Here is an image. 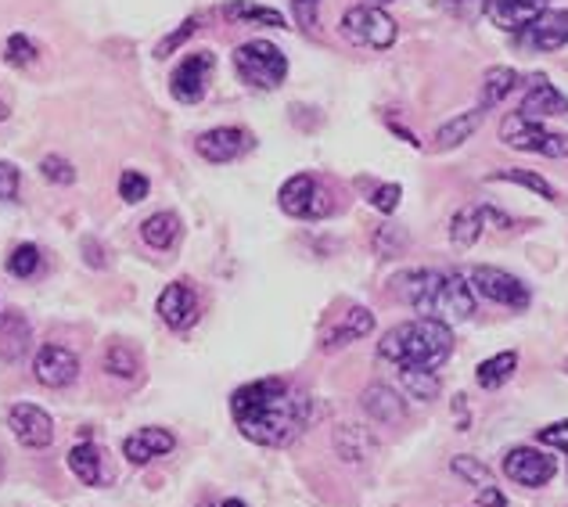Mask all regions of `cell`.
Segmentation results:
<instances>
[{
	"label": "cell",
	"instance_id": "cell-30",
	"mask_svg": "<svg viewBox=\"0 0 568 507\" xmlns=\"http://www.w3.org/2000/svg\"><path fill=\"white\" fill-rule=\"evenodd\" d=\"M515 367H518V353H497V356H489V361L478 364L475 371V382L483 385V389H500V385L511 382L515 375Z\"/></svg>",
	"mask_w": 568,
	"mask_h": 507
},
{
	"label": "cell",
	"instance_id": "cell-14",
	"mask_svg": "<svg viewBox=\"0 0 568 507\" xmlns=\"http://www.w3.org/2000/svg\"><path fill=\"white\" fill-rule=\"evenodd\" d=\"M33 375L40 385H48V389H65V385L80 378V356L65 346H58V342H48V346L37 349Z\"/></svg>",
	"mask_w": 568,
	"mask_h": 507
},
{
	"label": "cell",
	"instance_id": "cell-34",
	"mask_svg": "<svg viewBox=\"0 0 568 507\" xmlns=\"http://www.w3.org/2000/svg\"><path fill=\"white\" fill-rule=\"evenodd\" d=\"M40 58V48H37V40L33 37H26V33H11L8 43H4V62L11 69H29Z\"/></svg>",
	"mask_w": 568,
	"mask_h": 507
},
{
	"label": "cell",
	"instance_id": "cell-19",
	"mask_svg": "<svg viewBox=\"0 0 568 507\" xmlns=\"http://www.w3.org/2000/svg\"><path fill=\"white\" fill-rule=\"evenodd\" d=\"M544 8L547 0H486V14L493 26L507 29V33H521Z\"/></svg>",
	"mask_w": 568,
	"mask_h": 507
},
{
	"label": "cell",
	"instance_id": "cell-17",
	"mask_svg": "<svg viewBox=\"0 0 568 507\" xmlns=\"http://www.w3.org/2000/svg\"><path fill=\"white\" fill-rule=\"evenodd\" d=\"M521 119H532V123H544L550 115H568V98L558 91L555 83H547V77H532L529 80V94L521 98Z\"/></svg>",
	"mask_w": 568,
	"mask_h": 507
},
{
	"label": "cell",
	"instance_id": "cell-32",
	"mask_svg": "<svg viewBox=\"0 0 568 507\" xmlns=\"http://www.w3.org/2000/svg\"><path fill=\"white\" fill-rule=\"evenodd\" d=\"M40 271H43V252H40L37 242H22V245L11 249V256H8V274L11 277L29 281V277H37Z\"/></svg>",
	"mask_w": 568,
	"mask_h": 507
},
{
	"label": "cell",
	"instance_id": "cell-2",
	"mask_svg": "<svg viewBox=\"0 0 568 507\" xmlns=\"http://www.w3.org/2000/svg\"><path fill=\"white\" fill-rule=\"evenodd\" d=\"M393 288L422 317H436L443 324L471 321L475 313V292L468 277L457 271H403Z\"/></svg>",
	"mask_w": 568,
	"mask_h": 507
},
{
	"label": "cell",
	"instance_id": "cell-10",
	"mask_svg": "<svg viewBox=\"0 0 568 507\" xmlns=\"http://www.w3.org/2000/svg\"><path fill=\"white\" fill-rule=\"evenodd\" d=\"M252 148H256V138L245 126H213L199 133V141H194V152L205 162H213V166H227V162L245 159Z\"/></svg>",
	"mask_w": 568,
	"mask_h": 507
},
{
	"label": "cell",
	"instance_id": "cell-33",
	"mask_svg": "<svg viewBox=\"0 0 568 507\" xmlns=\"http://www.w3.org/2000/svg\"><path fill=\"white\" fill-rule=\"evenodd\" d=\"M104 371L115 378H138L141 375V356L133 353L130 346H123V342H115V346L104 349Z\"/></svg>",
	"mask_w": 568,
	"mask_h": 507
},
{
	"label": "cell",
	"instance_id": "cell-47",
	"mask_svg": "<svg viewBox=\"0 0 568 507\" xmlns=\"http://www.w3.org/2000/svg\"><path fill=\"white\" fill-rule=\"evenodd\" d=\"M220 507H248V504H245V500H237V497H227Z\"/></svg>",
	"mask_w": 568,
	"mask_h": 507
},
{
	"label": "cell",
	"instance_id": "cell-50",
	"mask_svg": "<svg viewBox=\"0 0 568 507\" xmlns=\"http://www.w3.org/2000/svg\"><path fill=\"white\" fill-rule=\"evenodd\" d=\"M199 507H213V500H199Z\"/></svg>",
	"mask_w": 568,
	"mask_h": 507
},
{
	"label": "cell",
	"instance_id": "cell-42",
	"mask_svg": "<svg viewBox=\"0 0 568 507\" xmlns=\"http://www.w3.org/2000/svg\"><path fill=\"white\" fill-rule=\"evenodd\" d=\"M399 199H403V187L399 184H378L375 191H371V205L378 209L382 216H393L396 209H399Z\"/></svg>",
	"mask_w": 568,
	"mask_h": 507
},
{
	"label": "cell",
	"instance_id": "cell-51",
	"mask_svg": "<svg viewBox=\"0 0 568 507\" xmlns=\"http://www.w3.org/2000/svg\"><path fill=\"white\" fill-rule=\"evenodd\" d=\"M565 375H568V361H565Z\"/></svg>",
	"mask_w": 568,
	"mask_h": 507
},
{
	"label": "cell",
	"instance_id": "cell-13",
	"mask_svg": "<svg viewBox=\"0 0 568 507\" xmlns=\"http://www.w3.org/2000/svg\"><path fill=\"white\" fill-rule=\"evenodd\" d=\"M518 48L526 51H558L568 43V8H544L536 19L521 29V33H515Z\"/></svg>",
	"mask_w": 568,
	"mask_h": 507
},
{
	"label": "cell",
	"instance_id": "cell-5",
	"mask_svg": "<svg viewBox=\"0 0 568 507\" xmlns=\"http://www.w3.org/2000/svg\"><path fill=\"white\" fill-rule=\"evenodd\" d=\"M342 37H346L349 43H356V48H367V51H388L399 37L396 29V19L393 14H385L378 4H356L349 8L346 14H342Z\"/></svg>",
	"mask_w": 568,
	"mask_h": 507
},
{
	"label": "cell",
	"instance_id": "cell-7",
	"mask_svg": "<svg viewBox=\"0 0 568 507\" xmlns=\"http://www.w3.org/2000/svg\"><path fill=\"white\" fill-rule=\"evenodd\" d=\"M500 141L507 148H515V152H532L544 159H568V133H550V130H544V123L521 119L518 112L504 119Z\"/></svg>",
	"mask_w": 568,
	"mask_h": 507
},
{
	"label": "cell",
	"instance_id": "cell-39",
	"mask_svg": "<svg viewBox=\"0 0 568 507\" xmlns=\"http://www.w3.org/2000/svg\"><path fill=\"white\" fill-rule=\"evenodd\" d=\"M450 468H454L465 483H471V486H493V471H489L478 457L457 454V457L450 460Z\"/></svg>",
	"mask_w": 568,
	"mask_h": 507
},
{
	"label": "cell",
	"instance_id": "cell-29",
	"mask_svg": "<svg viewBox=\"0 0 568 507\" xmlns=\"http://www.w3.org/2000/svg\"><path fill=\"white\" fill-rule=\"evenodd\" d=\"M335 450L342 460H349V465H356V460H367L371 450H375V439L367 436L364 428L356 425H338L335 428Z\"/></svg>",
	"mask_w": 568,
	"mask_h": 507
},
{
	"label": "cell",
	"instance_id": "cell-35",
	"mask_svg": "<svg viewBox=\"0 0 568 507\" xmlns=\"http://www.w3.org/2000/svg\"><path fill=\"white\" fill-rule=\"evenodd\" d=\"M40 176L48 184H54V187H72L77 184V166H72L69 159H62V155H43L40 159Z\"/></svg>",
	"mask_w": 568,
	"mask_h": 507
},
{
	"label": "cell",
	"instance_id": "cell-36",
	"mask_svg": "<svg viewBox=\"0 0 568 507\" xmlns=\"http://www.w3.org/2000/svg\"><path fill=\"white\" fill-rule=\"evenodd\" d=\"M371 242H375V252L378 256H385V260H393V256H399L403 249H407V231L403 227H396V223H382V227L375 231V237H371Z\"/></svg>",
	"mask_w": 568,
	"mask_h": 507
},
{
	"label": "cell",
	"instance_id": "cell-41",
	"mask_svg": "<svg viewBox=\"0 0 568 507\" xmlns=\"http://www.w3.org/2000/svg\"><path fill=\"white\" fill-rule=\"evenodd\" d=\"M292 4V19L303 33H313L321 22V0H288Z\"/></svg>",
	"mask_w": 568,
	"mask_h": 507
},
{
	"label": "cell",
	"instance_id": "cell-31",
	"mask_svg": "<svg viewBox=\"0 0 568 507\" xmlns=\"http://www.w3.org/2000/svg\"><path fill=\"white\" fill-rule=\"evenodd\" d=\"M489 181L493 184H518V187H526V191H532V195H540L544 202H558V191L550 187L540 173H532V170H518V166H511V170H497V173H489Z\"/></svg>",
	"mask_w": 568,
	"mask_h": 507
},
{
	"label": "cell",
	"instance_id": "cell-22",
	"mask_svg": "<svg viewBox=\"0 0 568 507\" xmlns=\"http://www.w3.org/2000/svg\"><path fill=\"white\" fill-rule=\"evenodd\" d=\"M486 112L478 109H468V112H457L454 119H446V123L436 130V152H454V148H460L465 141H471V133L483 126Z\"/></svg>",
	"mask_w": 568,
	"mask_h": 507
},
{
	"label": "cell",
	"instance_id": "cell-23",
	"mask_svg": "<svg viewBox=\"0 0 568 507\" xmlns=\"http://www.w3.org/2000/svg\"><path fill=\"white\" fill-rule=\"evenodd\" d=\"M223 19L237 26H266V29H284V14L277 8L252 4V0H227L223 4Z\"/></svg>",
	"mask_w": 568,
	"mask_h": 507
},
{
	"label": "cell",
	"instance_id": "cell-9",
	"mask_svg": "<svg viewBox=\"0 0 568 507\" xmlns=\"http://www.w3.org/2000/svg\"><path fill=\"white\" fill-rule=\"evenodd\" d=\"M216 72V54L213 51H191L184 54L176 69L170 72V94L181 104H199L209 94Z\"/></svg>",
	"mask_w": 568,
	"mask_h": 507
},
{
	"label": "cell",
	"instance_id": "cell-18",
	"mask_svg": "<svg viewBox=\"0 0 568 507\" xmlns=\"http://www.w3.org/2000/svg\"><path fill=\"white\" fill-rule=\"evenodd\" d=\"M361 407L371 422H378V425H399L403 417H407V404H403L399 393L385 382L367 385L364 396H361Z\"/></svg>",
	"mask_w": 568,
	"mask_h": 507
},
{
	"label": "cell",
	"instance_id": "cell-26",
	"mask_svg": "<svg viewBox=\"0 0 568 507\" xmlns=\"http://www.w3.org/2000/svg\"><path fill=\"white\" fill-rule=\"evenodd\" d=\"M141 237H144V245H152L159 252L173 249L176 237H181V216L170 213V209H162V213H152V216L141 223Z\"/></svg>",
	"mask_w": 568,
	"mask_h": 507
},
{
	"label": "cell",
	"instance_id": "cell-20",
	"mask_svg": "<svg viewBox=\"0 0 568 507\" xmlns=\"http://www.w3.org/2000/svg\"><path fill=\"white\" fill-rule=\"evenodd\" d=\"M65 460H69V471L77 475L83 486H104V483H112V471L104 468L101 446H94L91 439H83V443L72 446Z\"/></svg>",
	"mask_w": 568,
	"mask_h": 507
},
{
	"label": "cell",
	"instance_id": "cell-46",
	"mask_svg": "<svg viewBox=\"0 0 568 507\" xmlns=\"http://www.w3.org/2000/svg\"><path fill=\"white\" fill-rule=\"evenodd\" d=\"M478 507H507V497L497 486H483L478 489Z\"/></svg>",
	"mask_w": 568,
	"mask_h": 507
},
{
	"label": "cell",
	"instance_id": "cell-6",
	"mask_svg": "<svg viewBox=\"0 0 568 507\" xmlns=\"http://www.w3.org/2000/svg\"><path fill=\"white\" fill-rule=\"evenodd\" d=\"M277 205H281V213L292 220H324V216H332V209H335L327 187L313 173L288 176L277 191Z\"/></svg>",
	"mask_w": 568,
	"mask_h": 507
},
{
	"label": "cell",
	"instance_id": "cell-28",
	"mask_svg": "<svg viewBox=\"0 0 568 507\" xmlns=\"http://www.w3.org/2000/svg\"><path fill=\"white\" fill-rule=\"evenodd\" d=\"M399 389L410 399H422V404H432L439 396V375L428 367H399Z\"/></svg>",
	"mask_w": 568,
	"mask_h": 507
},
{
	"label": "cell",
	"instance_id": "cell-8",
	"mask_svg": "<svg viewBox=\"0 0 568 507\" xmlns=\"http://www.w3.org/2000/svg\"><path fill=\"white\" fill-rule=\"evenodd\" d=\"M465 277H468L471 292L483 295V300H489V303H500V306H511V310H526L532 303L529 285H521L515 274L500 271V266L478 263V266H471Z\"/></svg>",
	"mask_w": 568,
	"mask_h": 507
},
{
	"label": "cell",
	"instance_id": "cell-16",
	"mask_svg": "<svg viewBox=\"0 0 568 507\" xmlns=\"http://www.w3.org/2000/svg\"><path fill=\"white\" fill-rule=\"evenodd\" d=\"M173 450H176V436L170 428H159V425L141 428L123 439V457L130 465H152L155 457H166Z\"/></svg>",
	"mask_w": 568,
	"mask_h": 507
},
{
	"label": "cell",
	"instance_id": "cell-37",
	"mask_svg": "<svg viewBox=\"0 0 568 507\" xmlns=\"http://www.w3.org/2000/svg\"><path fill=\"white\" fill-rule=\"evenodd\" d=\"M199 29H202V19H199V14H191V19H184L181 26L173 29L170 37H162V40H159V48H155V58H170L173 51H181L184 43H187V40H191L194 33H199Z\"/></svg>",
	"mask_w": 568,
	"mask_h": 507
},
{
	"label": "cell",
	"instance_id": "cell-3",
	"mask_svg": "<svg viewBox=\"0 0 568 507\" xmlns=\"http://www.w3.org/2000/svg\"><path fill=\"white\" fill-rule=\"evenodd\" d=\"M454 353V327L436 317H414L396 327H388L385 338L378 342V356L396 367H428L436 371L439 364L450 361Z\"/></svg>",
	"mask_w": 568,
	"mask_h": 507
},
{
	"label": "cell",
	"instance_id": "cell-12",
	"mask_svg": "<svg viewBox=\"0 0 568 507\" xmlns=\"http://www.w3.org/2000/svg\"><path fill=\"white\" fill-rule=\"evenodd\" d=\"M8 428L26 450H48L54 443V417L37 404H14L8 410Z\"/></svg>",
	"mask_w": 568,
	"mask_h": 507
},
{
	"label": "cell",
	"instance_id": "cell-38",
	"mask_svg": "<svg viewBox=\"0 0 568 507\" xmlns=\"http://www.w3.org/2000/svg\"><path fill=\"white\" fill-rule=\"evenodd\" d=\"M148 191H152V181H148L141 170H123V173H119V199H123L126 205L144 202Z\"/></svg>",
	"mask_w": 568,
	"mask_h": 507
},
{
	"label": "cell",
	"instance_id": "cell-25",
	"mask_svg": "<svg viewBox=\"0 0 568 507\" xmlns=\"http://www.w3.org/2000/svg\"><path fill=\"white\" fill-rule=\"evenodd\" d=\"M518 87V72L511 65H493L486 69V77H483V91H478V109L489 112V109H497V104L511 94Z\"/></svg>",
	"mask_w": 568,
	"mask_h": 507
},
{
	"label": "cell",
	"instance_id": "cell-43",
	"mask_svg": "<svg viewBox=\"0 0 568 507\" xmlns=\"http://www.w3.org/2000/svg\"><path fill=\"white\" fill-rule=\"evenodd\" d=\"M536 439H540L544 446H550V450L568 454V422H555V425L540 428V432H536Z\"/></svg>",
	"mask_w": 568,
	"mask_h": 507
},
{
	"label": "cell",
	"instance_id": "cell-4",
	"mask_svg": "<svg viewBox=\"0 0 568 507\" xmlns=\"http://www.w3.org/2000/svg\"><path fill=\"white\" fill-rule=\"evenodd\" d=\"M234 72L245 87L277 91L284 77H288V58L271 40H245L234 48Z\"/></svg>",
	"mask_w": 568,
	"mask_h": 507
},
{
	"label": "cell",
	"instance_id": "cell-45",
	"mask_svg": "<svg viewBox=\"0 0 568 507\" xmlns=\"http://www.w3.org/2000/svg\"><path fill=\"white\" fill-rule=\"evenodd\" d=\"M446 8L457 11L460 19H478V14H486V0H446Z\"/></svg>",
	"mask_w": 568,
	"mask_h": 507
},
{
	"label": "cell",
	"instance_id": "cell-44",
	"mask_svg": "<svg viewBox=\"0 0 568 507\" xmlns=\"http://www.w3.org/2000/svg\"><path fill=\"white\" fill-rule=\"evenodd\" d=\"M80 249H83V260L91 263L94 271H104V266H109V260H104V249H101L98 237H83Z\"/></svg>",
	"mask_w": 568,
	"mask_h": 507
},
{
	"label": "cell",
	"instance_id": "cell-27",
	"mask_svg": "<svg viewBox=\"0 0 568 507\" xmlns=\"http://www.w3.org/2000/svg\"><path fill=\"white\" fill-rule=\"evenodd\" d=\"M29 346V321L22 313H4L0 317V361L14 364Z\"/></svg>",
	"mask_w": 568,
	"mask_h": 507
},
{
	"label": "cell",
	"instance_id": "cell-24",
	"mask_svg": "<svg viewBox=\"0 0 568 507\" xmlns=\"http://www.w3.org/2000/svg\"><path fill=\"white\" fill-rule=\"evenodd\" d=\"M486 227H489L486 205H465V209H457L454 220H450V242L457 249H471L478 237H483Z\"/></svg>",
	"mask_w": 568,
	"mask_h": 507
},
{
	"label": "cell",
	"instance_id": "cell-40",
	"mask_svg": "<svg viewBox=\"0 0 568 507\" xmlns=\"http://www.w3.org/2000/svg\"><path fill=\"white\" fill-rule=\"evenodd\" d=\"M19 191H22V170L14 162L0 159V205L19 202Z\"/></svg>",
	"mask_w": 568,
	"mask_h": 507
},
{
	"label": "cell",
	"instance_id": "cell-1",
	"mask_svg": "<svg viewBox=\"0 0 568 507\" xmlns=\"http://www.w3.org/2000/svg\"><path fill=\"white\" fill-rule=\"evenodd\" d=\"M231 414L248 443L281 450V446L295 443L306 432L313 417V399L292 389L284 378H260L234 389Z\"/></svg>",
	"mask_w": 568,
	"mask_h": 507
},
{
	"label": "cell",
	"instance_id": "cell-48",
	"mask_svg": "<svg viewBox=\"0 0 568 507\" xmlns=\"http://www.w3.org/2000/svg\"><path fill=\"white\" fill-rule=\"evenodd\" d=\"M11 115V109H8V101L4 98H0V123H4V119Z\"/></svg>",
	"mask_w": 568,
	"mask_h": 507
},
{
	"label": "cell",
	"instance_id": "cell-49",
	"mask_svg": "<svg viewBox=\"0 0 568 507\" xmlns=\"http://www.w3.org/2000/svg\"><path fill=\"white\" fill-rule=\"evenodd\" d=\"M371 4H393V0H371Z\"/></svg>",
	"mask_w": 568,
	"mask_h": 507
},
{
	"label": "cell",
	"instance_id": "cell-21",
	"mask_svg": "<svg viewBox=\"0 0 568 507\" xmlns=\"http://www.w3.org/2000/svg\"><path fill=\"white\" fill-rule=\"evenodd\" d=\"M371 332H375V313H371L367 306H353L346 317H342L332 332L324 335V342H321V349L324 353H335V349H342V346H349V342H356V338H367Z\"/></svg>",
	"mask_w": 568,
	"mask_h": 507
},
{
	"label": "cell",
	"instance_id": "cell-15",
	"mask_svg": "<svg viewBox=\"0 0 568 507\" xmlns=\"http://www.w3.org/2000/svg\"><path fill=\"white\" fill-rule=\"evenodd\" d=\"M155 313L162 317V324H170L173 332H187V327L199 321V295L187 285V281H173L159 292Z\"/></svg>",
	"mask_w": 568,
	"mask_h": 507
},
{
	"label": "cell",
	"instance_id": "cell-11",
	"mask_svg": "<svg viewBox=\"0 0 568 507\" xmlns=\"http://www.w3.org/2000/svg\"><path fill=\"white\" fill-rule=\"evenodd\" d=\"M504 475L526 489H540L558 475V457L536 450V446H515V450L504 457Z\"/></svg>",
	"mask_w": 568,
	"mask_h": 507
}]
</instances>
